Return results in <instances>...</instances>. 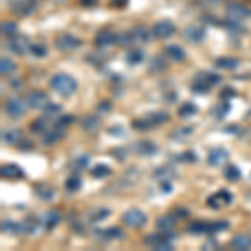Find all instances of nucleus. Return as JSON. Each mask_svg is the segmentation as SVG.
Instances as JSON below:
<instances>
[{
    "instance_id": "nucleus-43",
    "label": "nucleus",
    "mask_w": 251,
    "mask_h": 251,
    "mask_svg": "<svg viewBox=\"0 0 251 251\" xmlns=\"http://www.w3.org/2000/svg\"><path fill=\"white\" fill-rule=\"evenodd\" d=\"M2 233L3 234H19L20 223H15L12 220H3L2 221Z\"/></svg>"
},
{
    "instance_id": "nucleus-36",
    "label": "nucleus",
    "mask_w": 251,
    "mask_h": 251,
    "mask_svg": "<svg viewBox=\"0 0 251 251\" xmlns=\"http://www.w3.org/2000/svg\"><path fill=\"white\" fill-rule=\"evenodd\" d=\"M15 71H17V66H15L14 60L7 59V57L0 59V74H2L3 77H9V75L14 74Z\"/></svg>"
},
{
    "instance_id": "nucleus-50",
    "label": "nucleus",
    "mask_w": 251,
    "mask_h": 251,
    "mask_svg": "<svg viewBox=\"0 0 251 251\" xmlns=\"http://www.w3.org/2000/svg\"><path fill=\"white\" fill-rule=\"evenodd\" d=\"M171 213L177 218V220H184V218H188V216H189V211H188V209H186V208H179V206L173 208V209H171Z\"/></svg>"
},
{
    "instance_id": "nucleus-31",
    "label": "nucleus",
    "mask_w": 251,
    "mask_h": 251,
    "mask_svg": "<svg viewBox=\"0 0 251 251\" xmlns=\"http://www.w3.org/2000/svg\"><path fill=\"white\" fill-rule=\"evenodd\" d=\"M42 223H44V226H46V229H54L60 223V214L57 209H50V211H47L44 214Z\"/></svg>"
},
{
    "instance_id": "nucleus-8",
    "label": "nucleus",
    "mask_w": 251,
    "mask_h": 251,
    "mask_svg": "<svg viewBox=\"0 0 251 251\" xmlns=\"http://www.w3.org/2000/svg\"><path fill=\"white\" fill-rule=\"evenodd\" d=\"M231 203H233V194L231 191H228V189H220V191L213 193L211 196L206 200V204L211 209H223Z\"/></svg>"
},
{
    "instance_id": "nucleus-27",
    "label": "nucleus",
    "mask_w": 251,
    "mask_h": 251,
    "mask_svg": "<svg viewBox=\"0 0 251 251\" xmlns=\"http://www.w3.org/2000/svg\"><path fill=\"white\" fill-rule=\"evenodd\" d=\"M229 246L238 251H245L251 248V236L248 234H236L234 238H231L229 241Z\"/></svg>"
},
{
    "instance_id": "nucleus-40",
    "label": "nucleus",
    "mask_w": 251,
    "mask_h": 251,
    "mask_svg": "<svg viewBox=\"0 0 251 251\" xmlns=\"http://www.w3.org/2000/svg\"><path fill=\"white\" fill-rule=\"evenodd\" d=\"M60 114H62V107L55 102H50L46 109H44V117H47L50 123H54Z\"/></svg>"
},
{
    "instance_id": "nucleus-20",
    "label": "nucleus",
    "mask_w": 251,
    "mask_h": 251,
    "mask_svg": "<svg viewBox=\"0 0 251 251\" xmlns=\"http://www.w3.org/2000/svg\"><path fill=\"white\" fill-rule=\"evenodd\" d=\"M24 139V132L19 127H10L2 131V143L7 146H17Z\"/></svg>"
},
{
    "instance_id": "nucleus-45",
    "label": "nucleus",
    "mask_w": 251,
    "mask_h": 251,
    "mask_svg": "<svg viewBox=\"0 0 251 251\" xmlns=\"http://www.w3.org/2000/svg\"><path fill=\"white\" fill-rule=\"evenodd\" d=\"M74 121H75V116H72V114H60L52 124H54L55 127L66 129V131H67V127H69V126H71L72 123H74Z\"/></svg>"
},
{
    "instance_id": "nucleus-30",
    "label": "nucleus",
    "mask_w": 251,
    "mask_h": 251,
    "mask_svg": "<svg viewBox=\"0 0 251 251\" xmlns=\"http://www.w3.org/2000/svg\"><path fill=\"white\" fill-rule=\"evenodd\" d=\"M49 124H50V121H49L47 117L40 116L30 123V131L34 132V134H44V132H47Z\"/></svg>"
},
{
    "instance_id": "nucleus-38",
    "label": "nucleus",
    "mask_w": 251,
    "mask_h": 251,
    "mask_svg": "<svg viewBox=\"0 0 251 251\" xmlns=\"http://www.w3.org/2000/svg\"><path fill=\"white\" fill-rule=\"evenodd\" d=\"M109 214H111V211H109L107 208H97V209H92V211L87 214V220L91 221L92 225H96V223L106 220Z\"/></svg>"
},
{
    "instance_id": "nucleus-44",
    "label": "nucleus",
    "mask_w": 251,
    "mask_h": 251,
    "mask_svg": "<svg viewBox=\"0 0 251 251\" xmlns=\"http://www.w3.org/2000/svg\"><path fill=\"white\" fill-rule=\"evenodd\" d=\"M152 176L157 177L163 183V181H171V177L176 176V171L173 168H157V171Z\"/></svg>"
},
{
    "instance_id": "nucleus-22",
    "label": "nucleus",
    "mask_w": 251,
    "mask_h": 251,
    "mask_svg": "<svg viewBox=\"0 0 251 251\" xmlns=\"http://www.w3.org/2000/svg\"><path fill=\"white\" fill-rule=\"evenodd\" d=\"M179 221L174 214L169 211L168 214H163V216H159L156 220V228L159 229V231H173L174 226H176V223Z\"/></svg>"
},
{
    "instance_id": "nucleus-28",
    "label": "nucleus",
    "mask_w": 251,
    "mask_h": 251,
    "mask_svg": "<svg viewBox=\"0 0 251 251\" xmlns=\"http://www.w3.org/2000/svg\"><path fill=\"white\" fill-rule=\"evenodd\" d=\"M131 32H132V35H134L136 42H141V44H148L152 35V30H148L146 25H134L131 29Z\"/></svg>"
},
{
    "instance_id": "nucleus-23",
    "label": "nucleus",
    "mask_w": 251,
    "mask_h": 251,
    "mask_svg": "<svg viewBox=\"0 0 251 251\" xmlns=\"http://www.w3.org/2000/svg\"><path fill=\"white\" fill-rule=\"evenodd\" d=\"M34 193H35V196H37L39 200H42V201H52V200H54V196H55L54 186H50L47 183H37L34 186Z\"/></svg>"
},
{
    "instance_id": "nucleus-52",
    "label": "nucleus",
    "mask_w": 251,
    "mask_h": 251,
    "mask_svg": "<svg viewBox=\"0 0 251 251\" xmlns=\"http://www.w3.org/2000/svg\"><path fill=\"white\" fill-rule=\"evenodd\" d=\"M231 96H236V92H234L231 87H225V89H223V91L220 92V99H221V100H228Z\"/></svg>"
},
{
    "instance_id": "nucleus-12",
    "label": "nucleus",
    "mask_w": 251,
    "mask_h": 251,
    "mask_svg": "<svg viewBox=\"0 0 251 251\" xmlns=\"http://www.w3.org/2000/svg\"><path fill=\"white\" fill-rule=\"evenodd\" d=\"M7 47H9V50L12 54L24 55L30 50V40L27 39L25 35L17 34V35H14V37L7 39Z\"/></svg>"
},
{
    "instance_id": "nucleus-2",
    "label": "nucleus",
    "mask_w": 251,
    "mask_h": 251,
    "mask_svg": "<svg viewBox=\"0 0 251 251\" xmlns=\"http://www.w3.org/2000/svg\"><path fill=\"white\" fill-rule=\"evenodd\" d=\"M169 121V114L164 111H156V112H148V114H144L143 117H137L131 123L132 129H136V131H151V129L157 127V126L164 124Z\"/></svg>"
},
{
    "instance_id": "nucleus-15",
    "label": "nucleus",
    "mask_w": 251,
    "mask_h": 251,
    "mask_svg": "<svg viewBox=\"0 0 251 251\" xmlns=\"http://www.w3.org/2000/svg\"><path fill=\"white\" fill-rule=\"evenodd\" d=\"M131 149L132 152H136L137 156H143V157H151L157 152V146L152 141H146V139L136 141Z\"/></svg>"
},
{
    "instance_id": "nucleus-9",
    "label": "nucleus",
    "mask_w": 251,
    "mask_h": 251,
    "mask_svg": "<svg viewBox=\"0 0 251 251\" xmlns=\"http://www.w3.org/2000/svg\"><path fill=\"white\" fill-rule=\"evenodd\" d=\"M226 15H228L229 20L241 22V20L251 17V9L241 2H231V3L226 5Z\"/></svg>"
},
{
    "instance_id": "nucleus-53",
    "label": "nucleus",
    "mask_w": 251,
    "mask_h": 251,
    "mask_svg": "<svg viewBox=\"0 0 251 251\" xmlns=\"http://www.w3.org/2000/svg\"><path fill=\"white\" fill-rule=\"evenodd\" d=\"M19 149H22V151H29V149H34V143L29 139H22L20 143L17 144Z\"/></svg>"
},
{
    "instance_id": "nucleus-42",
    "label": "nucleus",
    "mask_w": 251,
    "mask_h": 251,
    "mask_svg": "<svg viewBox=\"0 0 251 251\" xmlns=\"http://www.w3.org/2000/svg\"><path fill=\"white\" fill-rule=\"evenodd\" d=\"M64 186H66V189L69 193H75V191H79V189H80L82 181H80V177L77 176V174H72V176H69L66 179Z\"/></svg>"
},
{
    "instance_id": "nucleus-14",
    "label": "nucleus",
    "mask_w": 251,
    "mask_h": 251,
    "mask_svg": "<svg viewBox=\"0 0 251 251\" xmlns=\"http://www.w3.org/2000/svg\"><path fill=\"white\" fill-rule=\"evenodd\" d=\"M117 37H119V35H117L114 30H111V29H100L96 34V37H94V46L97 49L109 47V46H112V44H117Z\"/></svg>"
},
{
    "instance_id": "nucleus-17",
    "label": "nucleus",
    "mask_w": 251,
    "mask_h": 251,
    "mask_svg": "<svg viewBox=\"0 0 251 251\" xmlns=\"http://www.w3.org/2000/svg\"><path fill=\"white\" fill-rule=\"evenodd\" d=\"M0 176L2 179H22L25 174H24V169L20 168L19 164H14V163H9V164H3L0 168Z\"/></svg>"
},
{
    "instance_id": "nucleus-37",
    "label": "nucleus",
    "mask_w": 251,
    "mask_h": 251,
    "mask_svg": "<svg viewBox=\"0 0 251 251\" xmlns=\"http://www.w3.org/2000/svg\"><path fill=\"white\" fill-rule=\"evenodd\" d=\"M208 223L209 221H193L188 225L186 231L191 234H208Z\"/></svg>"
},
{
    "instance_id": "nucleus-1",
    "label": "nucleus",
    "mask_w": 251,
    "mask_h": 251,
    "mask_svg": "<svg viewBox=\"0 0 251 251\" xmlns=\"http://www.w3.org/2000/svg\"><path fill=\"white\" fill-rule=\"evenodd\" d=\"M49 86H50L52 91L62 97H71L77 92V80L72 75L66 74V72H59V74L52 75L50 80H49Z\"/></svg>"
},
{
    "instance_id": "nucleus-6",
    "label": "nucleus",
    "mask_w": 251,
    "mask_h": 251,
    "mask_svg": "<svg viewBox=\"0 0 251 251\" xmlns=\"http://www.w3.org/2000/svg\"><path fill=\"white\" fill-rule=\"evenodd\" d=\"M121 223L127 228H132V229H137V228H143V226L148 223V216H146L144 211L137 208H131L127 209L126 213H123L121 216Z\"/></svg>"
},
{
    "instance_id": "nucleus-51",
    "label": "nucleus",
    "mask_w": 251,
    "mask_h": 251,
    "mask_svg": "<svg viewBox=\"0 0 251 251\" xmlns=\"http://www.w3.org/2000/svg\"><path fill=\"white\" fill-rule=\"evenodd\" d=\"M89 164V156L82 154L79 156L77 159H75V168H77V171H82V169H86Z\"/></svg>"
},
{
    "instance_id": "nucleus-34",
    "label": "nucleus",
    "mask_w": 251,
    "mask_h": 251,
    "mask_svg": "<svg viewBox=\"0 0 251 251\" xmlns=\"http://www.w3.org/2000/svg\"><path fill=\"white\" fill-rule=\"evenodd\" d=\"M144 60V50L143 49H129L126 54V62L131 66H137Z\"/></svg>"
},
{
    "instance_id": "nucleus-13",
    "label": "nucleus",
    "mask_w": 251,
    "mask_h": 251,
    "mask_svg": "<svg viewBox=\"0 0 251 251\" xmlns=\"http://www.w3.org/2000/svg\"><path fill=\"white\" fill-rule=\"evenodd\" d=\"M176 30L177 29H176V25H174V22H171V20H168V19H163L154 24V27H152V35H154L156 39H169L176 34Z\"/></svg>"
},
{
    "instance_id": "nucleus-10",
    "label": "nucleus",
    "mask_w": 251,
    "mask_h": 251,
    "mask_svg": "<svg viewBox=\"0 0 251 251\" xmlns=\"http://www.w3.org/2000/svg\"><path fill=\"white\" fill-rule=\"evenodd\" d=\"M27 104H29L30 109H35V111H44L49 104L52 102L50 97L47 96V92L44 91H30L25 97Z\"/></svg>"
},
{
    "instance_id": "nucleus-32",
    "label": "nucleus",
    "mask_w": 251,
    "mask_h": 251,
    "mask_svg": "<svg viewBox=\"0 0 251 251\" xmlns=\"http://www.w3.org/2000/svg\"><path fill=\"white\" fill-rule=\"evenodd\" d=\"M223 176H225V179L229 181V183H236V181H240V177H241V171L238 166L226 164L225 169H223Z\"/></svg>"
},
{
    "instance_id": "nucleus-19",
    "label": "nucleus",
    "mask_w": 251,
    "mask_h": 251,
    "mask_svg": "<svg viewBox=\"0 0 251 251\" xmlns=\"http://www.w3.org/2000/svg\"><path fill=\"white\" fill-rule=\"evenodd\" d=\"M64 136H66V129L55 127V126L52 124V127H49L47 132L42 134V143L46 146H54V144H57Z\"/></svg>"
},
{
    "instance_id": "nucleus-5",
    "label": "nucleus",
    "mask_w": 251,
    "mask_h": 251,
    "mask_svg": "<svg viewBox=\"0 0 251 251\" xmlns=\"http://www.w3.org/2000/svg\"><path fill=\"white\" fill-rule=\"evenodd\" d=\"M27 100L20 99V97H7L5 102H3V112L10 117V119H20V117L25 116L27 112Z\"/></svg>"
},
{
    "instance_id": "nucleus-16",
    "label": "nucleus",
    "mask_w": 251,
    "mask_h": 251,
    "mask_svg": "<svg viewBox=\"0 0 251 251\" xmlns=\"http://www.w3.org/2000/svg\"><path fill=\"white\" fill-rule=\"evenodd\" d=\"M183 35H184V39L188 40V42L200 44V42H203L204 37H206V29H204V27H201V25L193 24V25H188L183 30Z\"/></svg>"
},
{
    "instance_id": "nucleus-54",
    "label": "nucleus",
    "mask_w": 251,
    "mask_h": 251,
    "mask_svg": "<svg viewBox=\"0 0 251 251\" xmlns=\"http://www.w3.org/2000/svg\"><path fill=\"white\" fill-rule=\"evenodd\" d=\"M111 102L109 100H100L99 104H97V111L99 112H107V111H111Z\"/></svg>"
},
{
    "instance_id": "nucleus-21",
    "label": "nucleus",
    "mask_w": 251,
    "mask_h": 251,
    "mask_svg": "<svg viewBox=\"0 0 251 251\" xmlns=\"http://www.w3.org/2000/svg\"><path fill=\"white\" fill-rule=\"evenodd\" d=\"M97 238L102 241H114V240H123L124 238V231L117 226H111V228L106 229H97L96 231Z\"/></svg>"
},
{
    "instance_id": "nucleus-33",
    "label": "nucleus",
    "mask_w": 251,
    "mask_h": 251,
    "mask_svg": "<svg viewBox=\"0 0 251 251\" xmlns=\"http://www.w3.org/2000/svg\"><path fill=\"white\" fill-rule=\"evenodd\" d=\"M89 174H91L94 179H104V177L111 176L112 174V169L109 168L107 164H96L94 168L89 169Z\"/></svg>"
},
{
    "instance_id": "nucleus-56",
    "label": "nucleus",
    "mask_w": 251,
    "mask_h": 251,
    "mask_svg": "<svg viewBox=\"0 0 251 251\" xmlns=\"http://www.w3.org/2000/svg\"><path fill=\"white\" fill-rule=\"evenodd\" d=\"M80 3H82V5H87V7H94V5H97V0H80Z\"/></svg>"
},
{
    "instance_id": "nucleus-57",
    "label": "nucleus",
    "mask_w": 251,
    "mask_h": 251,
    "mask_svg": "<svg viewBox=\"0 0 251 251\" xmlns=\"http://www.w3.org/2000/svg\"><path fill=\"white\" fill-rule=\"evenodd\" d=\"M213 2H225V0H213Z\"/></svg>"
},
{
    "instance_id": "nucleus-7",
    "label": "nucleus",
    "mask_w": 251,
    "mask_h": 251,
    "mask_svg": "<svg viewBox=\"0 0 251 251\" xmlns=\"http://www.w3.org/2000/svg\"><path fill=\"white\" fill-rule=\"evenodd\" d=\"M54 46L60 52H72V50H77V49L82 46V40H80L77 35L64 32V34H59L57 37L54 39Z\"/></svg>"
},
{
    "instance_id": "nucleus-29",
    "label": "nucleus",
    "mask_w": 251,
    "mask_h": 251,
    "mask_svg": "<svg viewBox=\"0 0 251 251\" xmlns=\"http://www.w3.org/2000/svg\"><path fill=\"white\" fill-rule=\"evenodd\" d=\"M214 66L218 69H223V71H233L240 66V60L236 57H228V55H223V57H218L214 60Z\"/></svg>"
},
{
    "instance_id": "nucleus-39",
    "label": "nucleus",
    "mask_w": 251,
    "mask_h": 251,
    "mask_svg": "<svg viewBox=\"0 0 251 251\" xmlns=\"http://www.w3.org/2000/svg\"><path fill=\"white\" fill-rule=\"evenodd\" d=\"M0 32L5 39L14 37V35H17V24L14 20H3L2 25H0Z\"/></svg>"
},
{
    "instance_id": "nucleus-35",
    "label": "nucleus",
    "mask_w": 251,
    "mask_h": 251,
    "mask_svg": "<svg viewBox=\"0 0 251 251\" xmlns=\"http://www.w3.org/2000/svg\"><path fill=\"white\" fill-rule=\"evenodd\" d=\"M196 112H198V107L194 106L193 102H189V100H186V102H183L179 107H177V116L183 117V119L193 117L194 114H196Z\"/></svg>"
},
{
    "instance_id": "nucleus-11",
    "label": "nucleus",
    "mask_w": 251,
    "mask_h": 251,
    "mask_svg": "<svg viewBox=\"0 0 251 251\" xmlns=\"http://www.w3.org/2000/svg\"><path fill=\"white\" fill-rule=\"evenodd\" d=\"M37 9V2L35 0H12L10 10L17 17H27V15L34 14Z\"/></svg>"
},
{
    "instance_id": "nucleus-46",
    "label": "nucleus",
    "mask_w": 251,
    "mask_h": 251,
    "mask_svg": "<svg viewBox=\"0 0 251 251\" xmlns=\"http://www.w3.org/2000/svg\"><path fill=\"white\" fill-rule=\"evenodd\" d=\"M229 112V104L228 100H223V102H218L216 106L213 107V116L216 117V119H223L226 114Z\"/></svg>"
},
{
    "instance_id": "nucleus-25",
    "label": "nucleus",
    "mask_w": 251,
    "mask_h": 251,
    "mask_svg": "<svg viewBox=\"0 0 251 251\" xmlns=\"http://www.w3.org/2000/svg\"><path fill=\"white\" fill-rule=\"evenodd\" d=\"M80 127L84 129L86 132H96L97 129L100 127V119L99 116L94 114H86L80 119Z\"/></svg>"
},
{
    "instance_id": "nucleus-18",
    "label": "nucleus",
    "mask_w": 251,
    "mask_h": 251,
    "mask_svg": "<svg viewBox=\"0 0 251 251\" xmlns=\"http://www.w3.org/2000/svg\"><path fill=\"white\" fill-rule=\"evenodd\" d=\"M228 151H226L225 148H213L211 151L208 152V157H206V161H208L209 166H214V168H218V166L225 164L226 161H228Z\"/></svg>"
},
{
    "instance_id": "nucleus-55",
    "label": "nucleus",
    "mask_w": 251,
    "mask_h": 251,
    "mask_svg": "<svg viewBox=\"0 0 251 251\" xmlns=\"http://www.w3.org/2000/svg\"><path fill=\"white\" fill-rule=\"evenodd\" d=\"M126 3H127V0H111V2H109V5L114 7V9H119L121 10L126 5Z\"/></svg>"
},
{
    "instance_id": "nucleus-48",
    "label": "nucleus",
    "mask_w": 251,
    "mask_h": 251,
    "mask_svg": "<svg viewBox=\"0 0 251 251\" xmlns=\"http://www.w3.org/2000/svg\"><path fill=\"white\" fill-rule=\"evenodd\" d=\"M29 52L34 55V57H46V55H47V47L44 46V44L34 42V44H30V50Z\"/></svg>"
},
{
    "instance_id": "nucleus-3",
    "label": "nucleus",
    "mask_w": 251,
    "mask_h": 251,
    "mask_svg": "<svg viewBox=\"0 0 251 251\" xmlns=\"http://www.w3.org/2000/svg\"><path fill=\"white\" fill-rule=\"evenodd\" d=\"M221 80H223L221 75L214 74V72H200L191 82V91L194 94H208Z\"/></svg>"
},
{
    "instance_id": "nucleus-47",
    "label": "nucleus",
    "mask_w": 251,
    "mask_h": 251,
    "mask_svg": "<svg viewBox=\"0 0 251 251\" xmlns=\"http://www.w3.org/2000/svg\"><path fill=\"white\" fill-rule=\"evenodd\" d=\"M117 44H119L121 47H131L132 44H136L132 32L126 30V32H123V34H119V37H117Z\"/></svg>"
},
{
    "instance_id": "nucleus-41",
    "label": "nucleus",
    "mask_w": 251,
    "mask_h": 251,
    "mask_svg": "<svg viewBox=\"0 0 251 251\" xmlns=\"http://www.w3.org/2000/svg\"><path fill=\"white\" fill-rule=\"evenodd\" d=\"M229 228V223L226 220H220V221H209L208 223V234H216L221 231H226Z\"/></svg>"
},
{
    "instance_id": "nucleus-24",
    "label": "nucleus",
    "mask_w": 251,
    "mask_h": 251,
    "mask_svg": "<svg viewBox=\"0 0 251 251\" xmlns=\"http://www.w3.org/2000/svg\"><path fill=\"white\" fill-rule=\"evenodd\" d=\"M164 55L173 62H183L186 59V52L181 46H176V44H171V46L164 47Z\"/></svg>"
},
{
    "instance_id": "nucleus-49",
    "label": "nucleus",
    "mask_w": 251,
    "mask_h": 251,
    "mask_svg": "<svg viewBox=\"0 0 251 251\" xmlns=\"http://www.w3.org/2000/svg\"><path fill=\"white\" fill-rule=\"evenodd\" d=\"M174 159L179 161V163H196L198 157L194 151H184L183 154H177V157H174Z\"/></svg>"
},
{
    "instance_id": "nucleus-26",
    "label": "nucleus",
    "mask_w": 251,
    "mask_h": 251,
    "mask_svg": "<svg viewBox=\"0 0 251 251\" xmlns=\"http://www.w3.org/2000/svg\"><path fill=\"white\" fill-rule=\"evenodd\" d=\"M39 218L37 216H27L25 220H22L20 221V233L22 234H32V233H35L37 231V228H39Z\"/></svg>"
},
{
    "instance_id": "nucleus-4",
    "label": "nucleus",
    "mask_w": 251,
    "mask_h": 251,
    "mask_svg": "<svg viewBox=\"0 0 251 251\" xmlns=\"http://www.w3.org/2000/svg\"><path fill=\"white\" fill-rule=\"evenodd\" d=\"M173 240H174V234L171 231H159V233L146 234L143 245L157 251H168L173 250Z\"/></svg>"
}]
</instances>
